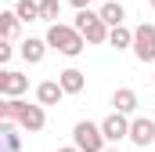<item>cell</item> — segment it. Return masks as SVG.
Returning a JSON list of instances; mask_svg holds the SVG:
<instances>
[{
    "label": "cell",
    "mask_w": 155,
    "mask_h": 152,
    "mask_svg": "<svg viewBox=\"0 0 155 152\" xmlns=\"http://www.w3.org/2000/svg\"><path fill=\"white\" fill-rule=\"evenodd\" d=\"M0 119H15L22 130H29V134H40L43 127H47V105H29V102H22V98H4L0 102Z\"/></svg>",
    "instance_id": "1"
},
{
    "label": "cell",
    "mask_w": 155,
    "mask_h": 152,
    "mask_svg": "<svg viewBox=\"0 0 155 152\" xmlns=\"http://www.w3.org/2000/svg\"><path fill=\"white\" fill-rule=\"evenodd\" d=\"M47 43H51L58 54H65V58H76V54H83V47H87V36L79 33L76 26L51 22V26H47Z\"/></svg>",
    "instance_id": "2"
},
{
    "label": "cell",
    "mask_w": 155,
    "mask_h": 152,
    "mask_svg": "<svg viewBox=\"0 0 155 152\" xmlns=\"http://www.w3.org/2000/svg\"><path fill=\"white\" fill-rule=\"evenodd\" d=\"M72 26L87 36V43H108V33H112V26L101 18V11H90V7L76 11V22Z\"/></svg>",
    "instance_id": "3"
},
{
    "label": "cell",
    "mask_w": 155,
    "mask_h": 152,
    "mask_svg": "<svg viewBox=\"0 0 155 152\" xmlns=\"http://www.w3.org/2000/svg\"><path fill=\"white\" fill-rule=\"evenodd\" d=\"M72 145L83 149V152H105L108 149L101 123H90V119H79L76 127H72Z\"/></svg>",
    "instance_id": "4"
},
{
    "label": "cell",
    "mask_w": 155,
    "mask_h": 152,
    "mask_svg": "<svg viewBox=\"0 0 155 152\" xmlns=\"http://www.w3.org/2000/svg\"><path fill=\"white\" fill-rule=\"evenodd\" d=\"M134 58L141 62V65H148V62H155V26L152 22H141L137 29H134Z\"/></svg>",
    "instance_id": "5"
},
{
    "label": "cell",
    "mask_w": 155,
    "mask_h": 152,
    "mask_svg": "<svg viewBox=\"0 0 155 152\" xmlns=\"http://www.w3.org/2000/svg\"><path fill=\"white\" fill-rule=\"evenodd\" d=\"M130 119H134V116L116 112V109L101 119V130H105V141H108V145H119L123 138H130Z\"/></svg>",
    "instance_id": "6"
},
{
    "label": "cell",
    "mask_w": 155,
    "mask_h": 152,
    "mask_svg": "<svg viewBox=\"0 0 155 152\" xmlns=\"http://www.w3.org/2000/svg\"><path fill=\"white\" fill-rule=\"evenodd\" d=\"M130 141L137 149H148L155 141V116H134L130 119Z\"/></svg>",
    "instance_id": "7"
},
{
    "label": "cell",
    "mask_w": 155,
    "mask_h": 152,
    "mask_svg": "<svg viewBox=\"0 0 155 152\" xmlns=\"http://www.w3.org/2000/svg\"><path fill=\"white\" fill-rule=\"evenodd\" d=\"M25 91H29V76L15 73V69H4L0 73V94L4 98H22Z\"/></svg>",
    "instance_id": "8"
},
{
    "label": "cell",
    "mask_w": 155,
    "mask_h": 152,
    "mask_svg": "<svg viewBox=\"0 0 155 152\" xmlns=\"http://www.w3.org/2000/svg\"><path fill=\"white\" fill-rule=\"evenodd\" d=\"M47 47H51L47 36H25L22 43H18V54H22L29 65H40V62H43V54H47Z\"/></svg>",
    "instance_id": "9"
},
{
    "label": "cell",
    "mask_w": 155,
    "mask_h": 152,
    "mask_svg": "<svg viewBox=\"0 0 155 152\" xmlns=\"http://www.w3.org/2000/svg\"><path fill=\"white\" fill-rule=\"evenodd\" d=\"M137 105H141V98H137V91H134V87H119L116 94H112V109H116V112L137 116Z\"/></svg>",
    "instance_id": "10"
},
{
    "label": "cell",
    "mask_w": 155,
    "mask_h": 152,
    "mask_svg": "<svg viewBox=\"0 0 155 152\" xmlns=\"http://www.w3.org/2000/svg\"><path fill=\"white\" fill-rule=\"evenodd\" d=\"M65 98V87L58 83V80H43V83H36V102L40 105H58Z\"/></svg>",
    "instance_id": "11"
},
{
    "label": "cell",
    "mask_w": 155,
    "mask_h": 152,
    "mask_svg": "<svg viewBox=\"0 0 155 152\" xmlns=\"http://www.w3.org/2000/svg\"><path fill=\"white\" fill-rule=\"evenodd\" d=\"M58 83L65 87V94H79V91L87 87V73H79V69H61V73H58Z\"/></svg>",
    "instance_id": "12"
},
{
    "label": "cell",
    "mask_w": 155,
    "mask_h": 152,
    "mask_svg": "<svg viewBox=\"0 0 155 152\" xmlns=\"http://www.w3.org/2000/svg\"><path fill=\"white\" fill-rule=\"evenodd\" d=\"M97 11H101V18H105L108 26H123V18H126V7H123L119 0H105Z\"/></svg>",
    "instance_id": "13"
},
{
    "label": "cell",
    "mask_w": 155,
    "mask_h": 152,
    "mask_svg": "<svg viewBox=\"0 0 155 152\" xmlns=\"http://www.w3.org/2000/svg\"><path fill=\"white\" fill-rule=\"evenodd\" d=\"M108 43H112L116 51H130V47H134V29H126V26H112Z\"/></svg>",
    "instance_id": "14"
},
{
    "label": "cell",
    "mask_w": 155,
    "mask_h": 152,
    "mask_svg": "<svg viewBox=\"0 0 155 152\" xmlns=\"http://www.w3.org/2000/svg\"><path fill=\"white\" fill-rule=\"evenodd\" d=\"M18 29H22V18H18L15 11H0V36H4V40H15Z\"/></svg>",
    "instance_id": "15"
},
{
    "label": "cell",
    "mask_w": 155,
    "mask_h": 152,
    "mask_svg": "<svg viewBox=\"0 0 155 152\" xmlns=\"http://www.w3.org/2000/svg\"><path fill=\"white\" fill-rule=\"evenodd\" d=\"M15 15L22 22H40V0H15Z\"/></svg>",
    "instance_id": "16"
},
{
    "label": "cell",
    "mask_w": 155,
    "mask_h": 152,
    "mask_svg": "<svg viewBox=\"0 0 155 152\" xmlns=\"http://www.w3.org/2000/svg\"><path fill=\"white\" fill-rule=\"evenodd\" d=\"M58 15H61V0H40V22H58Z\"/></svg>",
    "instance_id": "17"
},
{
    "label": "cell",
    "mask_w": 155,
    "mask_h": 152,
    "mask_svg": "<svg viewBox=\"0 0 155 152\" xmlns=\"http://www.w3.org/2000/svg\"><path fill=\"white\" fill-rule=\"evenodd\" d=\"M15 58V40H0V65H7Z\"/></svg>",
    "instance_id": "18"
},
{
    "label": "cell",
    "mask_w": 155,
    "mask_h": 152,
    "mask_svg": "<svg viewBox=\"0 0 155 152\" xmlns=\"http://www.w3.org/2000/svg\"><path fill=\"white\" fill-rule=\"evenodd\" d=\"M69 4H72L76 11H83V7H90V0H69Z\"/></svg>",
    "instance_id": "19"
},
{
    "label": "cell",
    "mask_w": 155,
    "mask_h": 152,
    "mask_svg": "<svg viewBox=\"0 0 155 152\" xmlns=\"http://www.w3.org/2000/svg\"><path fill=\"white\" fill-rule=\"evenodd\" d=\"M58 152H83V149H76V145H65V149H58Z\"/></svg>",
    "instance_id": "20"
},
{
    "label": "cell",
    "mask_w": 155,
    "mask_h": 152,
    "mask_svg": "<svg viewBox=\"0 0 155 152\" xmlns=\"http://www.w3.org/2000/svg\"><path fill=\"white\" fill-rule=\"evenodd\" d=\"M148 4H152V11H155V0H148Z\"/></svg>",
    "instance_id": "21"
},
{
    "label": "cell",
    "mask_w": 155,
    "mask_h": 152,
    "mask_svg": "<svg viewBox=\"0 0 155 152\" xmlns=\"http://www.w3.org/2000/svg\"><path fill=\"white\" fill-rule=\"evenodd\" d=\"M105 152H119V149H105Z\"/></svg>",
    "instance_id": "22"
}]
</instances>
